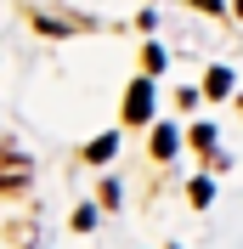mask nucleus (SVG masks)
Wrapping results in <instances>:
<instances>
[{"mask_svg": "<svg viewBox=\"0 0 243 249\" xmlns=\"http://www.w3.org/2000/svg\"><path fill=\"white\" fill-rule=\"evenodd\" d=\"M147 113H153V85L136 79V85L124 91V119H130V124H147Z\"/></svg>", "mask_w": 243, "mask_h": 249, "instance_id": "f257e3e1", "label": "nucleus"}, {"mask_svg": "<svg viewBox=\"0 0 243 249\" xmlns=\"http://www.w3.org/2000/svg\"><path fill=\"white\" fill-rule=\"evenodd\" d=\"M29 187V159L6 153V164H0V193H23Z\"/></svg>", "mask_w": 243, "mask_h": 249, "instance_id": "f03ea898", "label": "nucleus"}, {"mask_svg": "<svg viewBox=\"0 0 243 249\" xmlns=\"http://www.w3.org/2000/svg\"><path fill=\"white\" fill-rule=\"evenodd\" d=\"M204 91H209V96H226V91H232V68H209Z\"/></svg>", "mask_w": 243, "mask_h": 249, "instance_id": "7ed1b4c3", "label": "nucleus"}, {"mask_svg": "<svg viewBox=\"0 0 243 249\" xmlns=\"http://www.w3.org/2000/svg\"><path fill=\"white\" fill-rule=\"evenodd\" d=\"M153 153H158V159L175 153V130H158V136H153Z\"/></svg>", "mask_w": 243, "mask_h": 249, "instance_id": "20e7f679", "label": "nucleus"}, {"mask_svg": "<svg viewBox=\"0 0 243 249\" xmlns=\"http://www.w3.org/2000/svg\"><path fill=\"white\" fill-rule=\"evenodd\" d=\"M74 227H79V232H91V227H96V210H91V204H79V210H74Z\"/></svg>", "mask_w": 243, "mask_h": 249, "instance_id": "39448f33", "label": "nucleus"}, {"mask_svg": "<svg viewBox=\"0 0 243 249\" xmlns=\"http://www.w3.org/2000/svg\"><path fill=\"white\" fill-rule=\"evenodd\" d=\"M192 142L204 147V153H209V147H215V124H192Z\"/></svg>", "mask_w": 243, "mask_h": 249, "instance_id": "423d86ee", "label": "nucleus"}, {"mask_svg": "<svg viewBox=\"0 0 243 249\" xmlns=\"http://www.w3.org/2000/svg\"><path fill=\"white\" fill-rule=\"evenodd\" d=\"M113 147H119V142H113V136H102V142H91V159H113Z\"/></svg>", "mask_w": 243, "mask_h": 249, "instance_id": "0eeeda50", "label": "nucleus"}, {"mask_svg": "<svg viewBox=\"0 0 243 249\" xmlns=\"http://www.w3.org/2000/svg\"><path fill=\"white\" fill-rule=\"evenodd\" d=\"M198 6H204V12H221V0H198Z\"/></svg>", "mask_w": 243, "mask_h": 249, "instance_id": "6e6552de", "label": "nucleus"}]
</instances>
